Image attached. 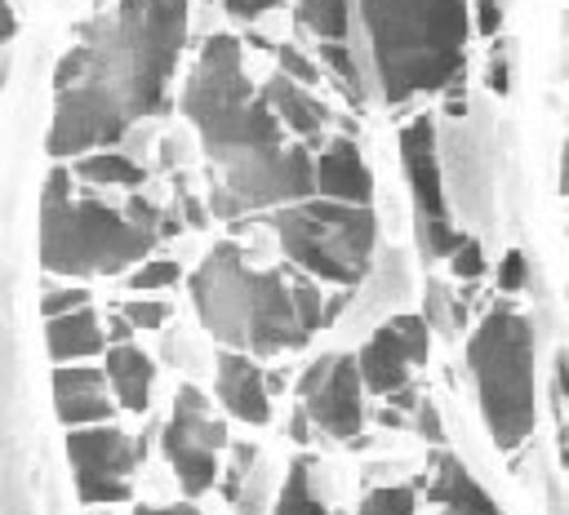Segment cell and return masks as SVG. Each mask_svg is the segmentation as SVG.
I'll use <instances>...</instances> for the list:
<instances>
[{
  "label": "cell",
  "instance_id": "1",
  "mask_svg": "<svg viewBox=\"0 0 569 515\" xmlns=\"http://www.w3.org/2000/svg\"><path fill=\"white\" fill-rule=\"evenodd\" d=\"M187 44V0H111L80 27L53 71L49 155L116 147L138 120L164 107Z\"/></svg>",
  "mask_w": 569,
  "mask_h": 515
},
{
  "label": "cell",
  "instance_id": "2",
  "mask_svg": "<svg viewBox=\"0 0 569 515\" xmlns=\"http://www.w3.org/2000/svg\"><path fill=\"white\" fill-rule=\"evenodd\" d=\"M182 115L200 133V151L213 173V218L284 209L311 195V155L284 142L271 107L244 80L236 36H213L200 49L182 84Z\"/></svg>",
  "mask_w": 569,
  "mask_h": 515
},
{
  "label": "cell",
  "instance_id": "3",
  "mask_svg": "<svg viewBox=\"0 0 569 515\" xmlns=\"http://www.w3.org/2000/svg\"><path fill=\"white\" fill-rule=\"evenodd\" d=\"M169 231V218L142 195H133L129 209H111L98 195H76L67 169H53L44 182L40 266L53 275H120L138 266Z\"/></svg>",
  "mask_w": 569,
  "mask_h": 515
},
{
  "label": "cell",
  "instance_id": "4",
  "mask_svg": "<svg viewBox=\"0 0 569 515\" xmlns=\"http://www.w3.org/2000/svg\"><path fill=\"white\" fill-rule=\"evenodd\" d=\"M360 22L387 102L440 93L462 75L471 36L467 0H360Z\"/></svg>",
  "mask_w": 569,
  "mask_h": 515
},
{
  "label": "cell",
  "instance_id": "5",
  "mask_svg": "<svg viewBox=\"0 0 569 515\" xmlns=\"http://www.w3.org/2000/svg\"><path fill=\"white\" fill-rule=\"evenodd\" d=\"M191 302L204 333L222 351L276 355L302 346L293 284L284 271H258L244 262L240 244H213L191 271Z\"/></svg>",
  "mask_w": 569,
  "mask_h": 515
},
{
  "label": "cell",
  "instance_id": "6",
  "mask_svg": "<svg viewBox=\"0 0 569 515\" xmlns=\"http://www.w3.org/2000/svg\"><path fill=\"white\" fill-rule=\"evenodd\" d=\"M467 368L476 382L480 417L498 453H516L538 422L533 391V329L520 311L493 306L467 337Z\"/></svg>",
  "mask_w": 569,
  "mask_h": 515
},
{
  "label": "cell",
  "instance_id": "7",
  "mask_svg": "<svg viewBox=\"0 0 569 515\" xmlns=\"http://www.w3.org/2000/svg\"><path fill=\"white\" fill-rule=\"evenodd\" d=\"M276 240L293 266H302L320 284L356 289L373 266L378 222L369 204H338V200H293L276 209Z\"/></svg>",
  "mask_w": 569,
  "mask_h": 515
},
{
  "label": "cell",
  "instance_id": "8",
  "mask_svg": "<svg viewBox=\"0 0 569 515\" xmlns=\"http://www.w3.org/2000/svg\"><path fill=\"white\" fill-rule=\"evenodd\" d=\"M160 444L187 497H200L218 484V453L227 448V422L213 417V404L204 400L200 386L191 382L178 386Z\"/></svg>",
  "mask_w": 569,
  "mask_h": 515
},
{
  "label": "cell",
  "instance_id": "9",
  "mask_svg": "<svg viewBox=\"0 0 569 515\" xmlns=\"http://www.w3.org/2000/svg\"><path fill=\"white\" fill-rule=\"evenodd\" d=\"M400 164H405L409 195H413L418 249L427 258H449L453 244L462 240V231L453 226L449 204H445V173H440V155H436V124H431V115H413L400 129Z\"/></svg>",
  "mask_w": 569,
  "mask_h": 515
},
{
  "label": "cell",
  "instance_id": "10",
  "mask_svg": "<svg viewBox=\"0 0 569 515\" xmlns=\"http://www.w3.org/2000/svg\"><path fill=\"white\" fill-rule=\"evenodd\" d=\"M67 457L76 471L80 502H129V475L142 462V444L124 435L111 422L98 426H71L67 431Z\"/></svg>",
  "mask_w": 569,
  "mask_h": 515
},
{
  "label": "cell",
  "instance_id": "11",
  "mask_svg": "<svg viewBox=\"0 0 569 515\" xmlns=\"http://www.w3.org/2000/svg\"><path fill=\"white\" fill-rule=\"evenodd\" d=\"M298 395H302L307 426L325 431L338 444L360 440V426H365V400L360 395H365V386L356 377V360L351 355H320L302 373Z\"/></svg>",
  "mask_w": 569,
  "mask_h": 515
},
{
  "label": "cell",
  "instance_id": "12",
  "mask_svg": "<svg viewBox=\"0 0 569 515\" xmlns=\"http://www.w3.org/2000/svg\"><path fill=\"white\" fill-rule=\"evenodd\" d=\"M427 355H431V324L422 315H396L382 329H373L360 355L351 360H356V377L365 391L396 395L409 386L413 364H422Z\"/></svg>",
  "mask_w": 569,
  "mask_h": 515
},
{
  "label": "cell",
  "instance_id": "13",
  "mask_svg": "<svg viewBox=\"0 0 569 515\" xmlns=\"http://www.w3.org/2000/svg\"><path fill=\"white\" fill-rule=\"evenodd\" d=\"M311 195L338 200V204H369L373 173L351 138H333L320 151V160H311Z\"/></svg>",
  "mask_w": 569,
  "mask_h": 515
},
{
  "label": "cell",
  "instance_id": "14",
  "mask_svg": "<svg viewBox=\"0 0 569 515\" xmlns=\"http://www.w3.org/2000/svg\"><path fill=\"white\" fill-rule=\"evenodd\" d=\"M107 377L102 368L89 364H58L53 373V413L58 422L71 426H98L111 417V395H107Z\"/></svg>",
  "mask_w": 569,
  "mask_h": 515
},
{
  "label": "cell",
  "instance_id": "15",
  "mask_svg": "<svg viewBox=\"0 0 569 515\" xmlns=\"http://www.w3.org/2000/svg\"><path fill=\"white\" fill-rule=\"evenodd\" d=\"M213 391H218V400L227 404L231 417H240V422H249V426L271 422L267 377H262V368L253 364V355L222 351V355H218V368H213Z\"/></svg>",
  "mask_w": 569,
  "mask_h": 515
},
{
  "label": "cell",
  "instance_id": "16",
  "mask_svg": "<svg viewBox=\"0 0 569 515\" xmlns=\"http://www.w3.org/2000/svg\"><path fill=\"white\" fill-rule=\"evenodd\" d=\"M102 351H107L102 355V377H107L111 395L129 413H147V404H151V377H156L151 355L142 346H133V342H111Z\"/></svg>",
  "mask_w": 569,
  "mask_h": 515
},
{
  "label": "cell",
  "instance_id": "17",
  "mask_svg": "<svg viewBox=\"0 0 569 515\" xmlns=\"http://www.w3.org/2000/svg\"><path fill=\"white\" fill-rule=\"evenodd\" d=\"M258 93H262V102L271 107L276 124L289 129V133H298V138H316V133L329 124V107H325L320 98H311L307 84H293V80L280 75V71H276Z\"/></svg>",
  "mask_w": 569,
  "mask_h": 515
},
{
  "label": "cell",
  "instance_id": "18",
  "mask_svg": "<svg viewBox=\"0 0 569 515\" xmlns=\"http://www.w3.org/2000/svg\"><path fill=\"white\" fill-rule=\"evenodd\" d=\"M44 342H49V355L58 364H76V360L102 355L107 333H102V320L93 315V306H76L67 315H49L44 320Z\"/></svg>",
  "mask_w": 569,
  "mask_h": 515
},
{
  "label": "cell",
  "instance_id": "19",
  "mask_svg": "<svg viewBox=\"0 0 569 515\" xmlns=\"http://www.w3.org/2000/svg\"><path fill=\"white\" fill-rule=\"evenodd\" d=\"M427 497L440 502V506L453 511V515H498L493 497H489V493L467 475V466H462L458 457H449V453L436 457L431 479H427Z\"/></svg>",
  "mask_w": 569,
  "mask_h": 515
},
{
  "label": "cell",
  "instance_id": "20",
  "mask_svg": "<svg viewBox=\"0 0 569 515\" xmlns=\"http://www.w3.org/2000/svg\"><path fill=\"white\" fill-rule=\"evenodd\" d=\"M76 173H80L84 182H93V186H142V164L129 160L124 151H111V147L84 151V155L76 160Z\"/></svg>",
  "mask_w": 569,
  "mask_h": 515
},
{
  "label": "cell",
  "instance_id": "21",
  "mask_svg": "<svg viewBox=\"0 0 569 515\" xmlns=\"http://www.w3.org/2000/svg\"><path fill=\"white\" fill-rule=\"evenodd\" d=\"M293 18L316 40H347V31H351V0H298Z\"/></svg>",
  "mask_w": 569,
  "mask_h": 515
},
{
  "label": "cell",
  "instance_id": "22",
  "mask_svg": "<svg viewBox=\"0 0 569 515\" xmlns=\"http://www.w3.org/2000/svg\"><path fill=\"white\" fill-rule=\"evenodd\" d=\"M271 515H333V511L320 502V493L311 488V462H307V457H298V462L284 471V488H280Z\"/></svg>",
  "mask_w": 569,
  "mask_h": 515
},
{
  "label": "cell",
  "instance_id": "23",
  "mask_svg": "<svg viewBox=\"0 0 569 515\" xmlns=\"http://www.w3.org/2000/svg\"><path fill=\"white\" fill-rule=\"evenodd\" d=\"M320 58L333 67V75H338V84L360 102L365 98V89H360V67H356V53L342 44V40H320Z\"/></svg>",
  "mask_w": 569,
  "mask_h": 515
},
{
  "label": "cell",
  "instance_id": "24",
  "mask_svg": "<svg viewBox=\"0 0 569 515\" xmlns=\"http://www.w3.org/2000/svg\"><path fill=\"white\" fill-rule=\"evenodd\" d=\"M360 515H418L413 511V488H405V484L373 488V493H365Z\"/></svg>",
  "mask_w": 569,
  "mask_h": 515
},
{
  "label": "cell",
  "instance_id": "25",
  "mask_svg": "<svg viewBox=\"0 0 569 515\" xmlns=\"http://www.w3.org/2000/svg\"><path fill=\"white\" fill-rule=\"evenodd\" d=\"M178 262L173 258H142L138 262V271L129 275V284L138 289V293H156V289H169V284H178Z\"/></svg>",
  "mask_w": 569,
  "mask_h": 515
},
{
  "label": "cell",
  "instance_id": "26",
  "mask_svg": "<svg viewBox=\"0 0 569 515\" xmlns=\"http://www.w3.org/2000/svg\"><path fill=\"white\" fill-rule=\"evenodd\" d=\"M120 320L129 329H160L169 320V306L164 302H151V297H133V302L120 306Z\"/></svg>",
  "mask_w": 569,
  "mask_h": 515
},
{
  "label": "cell",
  "instance_id": "27",
  "mask_svg": "<svg viewBox=\"0 0 569 515\" xmlns=\"http://www.w3.org/2000/svg\"><path fill=\"white\" fill-rule=\"evenodd\" d=\"M280 75H289L293 84H311V80H320V71H316V62L311 58H302L293 44H280Z\"/></svg>",
  "mask_w": 569,
  "mask_h": 515
},
{
  "label": "cell",
  "instance_id": "28",
  "mask_svg": "<svg viewBox=\"0 0 569 515\" xmlns=\"http://www.w3.org/2000/svg\"><path fill=\"white\" fill-rule=\"evenodd\" d=\"M449 266H453V275H458V280L480 275V271H485L480 244H476V240H458V244H453V253H449Z\"/></svg>",
  "mask_w": 569,
  "mask_h": 515
},
{
  "label": "cell",
  "instance_id": "29",
  "mask_svg": "<svg viewBox=\"0 0 569 515\" xmlns=\"http://www.w3.org/2000/svg\"><path fill=\"white\" fill-rule=\"evenodd\" d=\"M76 306H89V293H84V289H53V293L40 297L44 320H49V315H67V311H76Z\"/></svg>",
  "mask_w": 569,
  "mask_h": 515
},
{
  "label": "cell",
  "instance_id": "30",
  "mask_svg": "<svg viewBox=\"0 0 569 515\" xmlns=\"http://www.w3.org/2000/svg\"><path fill=\"white\" fill-rule=\"evenodd\" d=\"M520 284H525V253L511 249V253L498 262V289H502V293H516Z\"/></svg>",
  "mask_w": 569,
  "mask_h": 515
},
{
  "label": "cell",
  "instance_id": "31",
  "mask_svg": "<svg viewBox=\"0 0 569 515\" xmlns=\"http://www.w3.org/2000/svg\"><path fill=\"white\" fill-rule=\"evenodd\" d=\"M471 9H476V31L480 36H498V27H502V0H476Z\"/></svg>",
  "mask_w": 569,
  "mask_h": 515
},
{
  "label": "cell",
  "instance_id": "32",
  "mask_svg": "<svg viewBox=\"0 0 569 515\" xmlns=\"http://www.w3.org/2000/svg\"><path fill=\"white\" fill-rule=\"evenodd\" d=\"M280 0H222V9L231 13V18H240V22H253V18H262L267 9H276Z\"/></svg>",
  "mask_w": 569,
  "mask_h": 515
},
{
  "label": "cell",
  "instance_id": "33",
  "mask_svg": "<svg viewBox=\"0 0 569 515\" xmlns=\"http://www.w3.org/2000/svg\"><path fill=\"white\" fill-rule=\"evenodd\" d=\"M418 431L422 440H445V426H440V413L431 404H418Z\"/></svg>",
  "mask_w": 569,
  "mask_h": 515
},
{
  "label": "cell",
  "instance_id": "34",
  "mask_svg": "<svg viewBox=\"0 0 569 515\" xmlns=\"http://www.w3.org/2000/svg\"><path fill=\"white\" fill-rule=\"evenodd\" d=\"M18 31V18H13V4L0 0V44H9V36Z\"/></svg>",
  "mask_w": 569,
  "mask_h": 515
},
{
  "label": "cell",
  "instance_id": "35",
  "mask_svg": "<svg viewBox=\"0 0 569 515\" xmlns=\"http://www.w3.org/2000/svg\"><path fill=\"white\" fill-rule=\"evenodd\" d=\"M129 515H200L196 506H138V511H129Z\"/></svg>",
  "mask_w": 569,
  "mask_h": 515
},
{
  "label": "cell",
  "instance_id": "36",
  "mask_svg": "<svg viewBox=\"0 0 569 515\" xmlns=\"http://www.w3.org/2000/svg\"><path fill=\"white\" fill-rule=\"evenodd\" d=\"M489 89L493 93H507V62L502 58H493V67H489Z\"/></svg>",
  "mask_w": 569,
  "mask_h": 515
},
{
  "label": "cell",
  "instance_id": "37",
  "mask_svg": "<svg viewBox=\"0 0 569 515\" xmlns=\"http://www.w3.org/2000/svg\"><path fill=\"white\" fill-rule=\"evenodd\" d=\"M129 337H133V329L124 320H111V342H129Z\"/></svg>",
  "mask_w": 569,
  "mask_h": 515
},
{
  "label": "cell",
  "instance_id": "38",
  "mask_svg": "<svg viewBox=\"0 0 569 515\" xmlns=\"http://www.w3.org/2000/svg\"><path fill=\"white\" fill-rule=\"evenodd\" d=\"M93 4H107V0H93Z\"/></svg>",
  "mask_w": 569,
  "mask_h": 515
}]
</instances>
